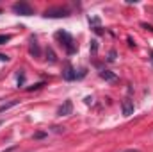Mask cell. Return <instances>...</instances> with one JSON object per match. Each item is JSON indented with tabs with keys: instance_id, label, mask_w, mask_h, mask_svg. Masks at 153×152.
Instances as JSON below:
<instances>
[{
	"instance_id": "obj_1",
	"label": "cell",
	"mask_w": 153,
	"mask_h": 152,
	"mask_svg": "<svg viewBox=\"0 0 153 152\" xmlns=\"http://www.w3.org/2000/svg\"><path fill=\"white\" fill-rule=\"evenodd\" d=\"M55 38L61 39V45H64V48H66L68 54H75L76 52L75 41H73V38H71V34H68L66 31H59V32L55 34Z\"/></svg>"
},
{
	"instance_id": "obj_2",
	"label": "cell",
	"mask_w": 153,
	"mask_h": 152,
	"mask_svg": "<svg viewBox=\"0 0 153 152\" xmlns=\"http://www.w3.org/2000/svg\"><path fill=\"white\" fill-rule=\"evenodd\" d=\"M13 11H14L16 14H22V16H30V14H34V9H32L27 2H16V4H13Z\"/></svg>"
},
{
	"instance_id": "obj_3",
	"label": "cell",
	"mask_w": 153,
	"mask_h": 152,
	"mask_svg": "<svg viewBox=\"0 0 153 152\" xmlns=\"http://www.w3.org/2000/svg\"><path fill=\"white\" fill-rule=\"evenodd\" d=\"M70 11L64 9V7H50L45 11V16L46 18H62V16H68Z\"/></svg>"
},
{
	"instance_id": "obj_4",
	"label": "cell",
	"mask_w": 153,
	"mask_h": 152,
	"mask_svg": "<svg viewBox=\"0 0 153 152\" xmlns=\"http://www.w3.org/2000/svg\"><path fill=\"white\" fill-rule=\"evenodd\" d=\"M71 111H73L71 100H64V104L57 109V114H59V116H68V114H71Z\"/></svg>"
},
{
	"instance_id": "obj_5",
	"label": "cell",
	"mask_w": 153,
	"mask_h": 152,
	"mask_svg": "<svg viewBox=\"0 0 153 152\" xmlns=\"http://www.w3.org/2000/svg\"><path fill=\"white\" fill-rule=\"evenodd\" d=\"M121 109H123V114H125V116H130V114L134 113V102H132L130 99H125V100L121 102Z\"/></svg>"
},
{
	"instance_id": "obj_6",
	"label": "cell",
	"mask_w": 153,
	"mask_h": 152,
	"mask_svg": "<svg viewBox=\"0 0 153 152\" xmlns=\"http://www.w3.org/2000/svg\"><path fill=\"white\" fill-rule=\"evenodd\" d=\"M62 77H64L66 81H75L76 79V72L73 70L71 65H66V68H64V72H62Z\"/></svg>"
},
{
	"instance_id": "obj_7",
	"label": "cell",
	"mask_w": 153,
	"mask_h": 152,
	"mask_svg": "<svg viewBox=\"0 0 153 152\" xmlns=\"http://www.w3.org/2000/svg\"><path fill=\"white\" fill-rule=\"evenodd\" d=\"M100 77L105 79V81H111V82L116 81V75L112 74V72H109V70H102V72H100Z\"/></svg>"
},
{
	"instance_id": "obj_8",
	"label": "cell",
	"mask_w": 153,
	"mask_h": 152,
	"mask_svg": "<svg viewBox=\"0 0 153 152\" xmlns=\"http://www.w3.org/2000/svg\"><path fill=\"white\" fill-rule=\"evenodd\" d=\"M20 100H11V102H7V104H4V106H0V113H4V111H7V109H11L13 106H16Z\"/></svg>"
},
{
	"instance_id": "obj_9",
	"label": "cell",
	"mask_w": 153,
	"mask_h": 152,
	"mask_svg": "<svg viewBox=\"0 0 153 152\" xmlns=\"http://www.w3.org/2000/svg\"><path fill=\"white\" fill-rule=\"evenodd\" d=\"M30 54H34L36 57H39V47H38V43H36V41H32V43H30Z\"/></svg>"
},
{
	"instance_id": "obj_10",
	"label": "cell",
	"mask_w": 153,
	"mask_h": 152,
	"mask_svg": "<svg viewBox=\"0 0 153 152\" xmlns=\"http://www.w3.org/2000/svg\"><path fill=\"white\" fill-rule=\"evenodd\" d=\"M11 39V34H0V45H5Z\"/></svg>"
},
{
	"instance_id": "obj_11",
	"label": "cell",
	"mask_w": 153,
	"mask_h": 152,
	"mask_svg": "<svg viewBox=\"0 0 153 152\" xmlns=\"http://www.w3.org/2000/svg\"><path fill=\"white\" fill-rule=\"evenodd\" d=\"M23 79H25V74L22 72V74L18 75V86H22V84H23Z\"/></svg>"
},
{
	"instance_id": "obj_12",
	"label": "cell",
	"mask_w": 153,
	"mask_h": 152,
	"mask_svg": "<svg viewBox=\"0 0 153 152\" xmlns=\"http://www.w3.org/2000/svg\"><path fill=\"white\" fill-rule=\"evenodd\" d=\"M0 61H9V57H7V56H4V54H0Z\"/></svg>"
},
{
	"instance_id": "obj_13",
	"label": "cell",
	"mask_w": 153,
	"mask_h": 152,
	"mask_svg": "<svg viewBox=\"0 0 153 152\" xmlns=\"http://www.w3.org/2000/svg\"><path fill=\"white\" fill-rule=\"evenodd\" d=\"M109 59H111V61H114V59H116V52H114V50L111 52V57H109Z\"/></svg>"
},
{
	"instance_id": "obj_14",
	"label": "cell",
	"mask_w": 153,
	"mask_h": 152,
	"mask_svg": "<svg viewBox=\"0 0 153 152\" xmlns=\"http://www.w3.org/2000/svg\"><path fill=\"white\" fill-rule=\"evenodd\" d=\"M125 152H141V150H137V149H128V150H125Z\"/></svg>"
},
{
	"instance_id": "obj_15",
	"label": "cell",
	"mask_w": 153,
	"mask_h": 152,
	"mask_svg": "<svg viewBox=\"0 0 153 152\" xmlns=\"http://www.w3.org/2000/svg\"><path fill=\"white\" fill-rule=\"evenodd\" d=\"M0 13H2V11H0Z\"/></svg>"
},
{
	"instance_id": "obj_16",
	"label": "cell",
	"mask_w": 153,
	"mask_h": 152,
	"mask_svg": "<svg viewBox=\"0 0 153 152\" xmlns=\"http://www.w3.org/2000/svg\"><path fill=\"white\" fill-rule=\"evenodd\" d=\"M0 123H2V122H0Z\"/></svg>"
}]
</instances>
